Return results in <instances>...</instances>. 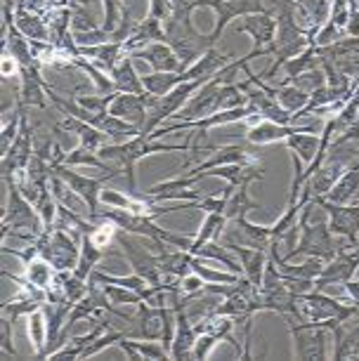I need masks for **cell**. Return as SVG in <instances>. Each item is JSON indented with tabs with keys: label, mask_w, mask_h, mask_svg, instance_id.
Returning a JSON list of instances; mask_svg holds the SVG:
<instances>
[{
	"label": "cell",
	"mask_w": 359,
	"mask_h": 361,
	"mask_svg": "<svg viewBox=\"0 0 359 361\" xmlns=\"http://www.w3.org/2000/svg\"><path fill=\"white\" fill-rule=\"evenodd\" d=\"M300 238H298V246L288 250L286 255H281L284 260H293L300 255H315L322 260H331L343 246H338V236L331 234L329 229V215L317 199L308 201L300 210Z\"/></svg>",
	"instance_id": "1"
},
{
	"label": "cell",
	"mask_w": 359,
	"mask_h": 361,
	"mask_svg": "<svg viewBox=\"0 0 359 361\" xmlns=\"http://www.w3.org/2000/svg\"><path fill=\"white\" fill-rule=\"evenodd\" d=\"M185 149H192V142H182V145H164V142H157L147 135H138L133 140H126V142H116V145H109V147H102L97 149L99 159L104 161H114L116 166L123 170L126 180H128V194L138 192V185H135V166L147 159L152 154H175V152H185Z\"/></svg>",
	"instance_id": "2"
},
{
	"label": "cell",
	"mask_w": 359,
	"mask_h": 361,
	"mask_svg": "<svg viewBox=\"0 0 359 361\" xmlns=\"http://www.w3.org/2000/svg\"><path fill=\"white\" fill-rule=\"evenodd\" d=\"M8 187V206L3 213V236H17L26 243H33L40 231L45 229L36 206L19 192L15 177H3Z\"/></svg>",
	"instance_id": "3"
},
{
	"label": "cell",
	"mask_w": 359,
	"mask_h": 361,
	"mask_svg": "<svg viewBox=\"0 0 359 361\" xmlns=\"http://www.w3.org/2000/svg\"><path fill=\"white\" fill-rule=\"evenodd\" d=\"M352 317H359L357 305H343L336 298L324 295L322 290H310L305 295H296V319H291V322L324 324L334 329V326L345 324Z\"/></svg>",
	"instance_id": "4"
},
{
	"label": "cell",
	"mask_w": 359,
	"mask_h": 361,
	"mask_svg": "<svg viewBox=\"0 0 359 361\" xmlns=\"http://www.w3.org/2000/svg\"><path fill=\"white\" fill-rule=\"evenodd\" d=\"M38 255L45 257L57 271H73L78 264L80 255V236L71 234L62 227H50L43 229L38 234V238L33 241Z\"/></svg>",
	"instance_id": "5"
},
{
	"label": "cell",
	"mask_w": 359,
	"mask_h": 361,
	"mask_svg": "<svg viewBox=\"0 0 359 361\" xmlns=\"http://www.w3.org/2000/svg\"><path fill=\"white\" fill-rule=\"evenodd\" d=\"M286 326L293 338V359H331L329 347H334V336L329 326L308 322H286Z\"/></svg>",
	"instance_id": "6"
},
{
	"label": "cell",
	"mask_w": 359,
	"mask_h": 361,
	"mask_svg": "<svg viewBox=\"0 0 359 361\" xmlns=\"http://www.w3.org/2000/svg\"><path fill=\"white\" fill-rule=\"evenodd\" d=\"M52 173H57L62 180L69 185L73 192H76L80 199L85 201V206H87V210H90V220H97L99 217V203H102V185H104L107 180H114V177H118L123 170H107L104 175L102 177H87V175H80V173H76V170H71V166H64V163H59V166H55L52 168Z\"/></svg>",
	"instance_id": "7"
},
{
	"label": "cell",
	"mask_w": 359,
	"mask_h": 361,
	"mask_svg": "<svg viewBox=\"0 0 359 361\" xmlns=\"http://www.w3.org/2000/svg\"><path fill=\"white\" fill-rule=\"evenodd\" d=\"M357 267H359V250L355 246H343L331 260H327V264H324L322 274L317 276V281H315V290H322L334 283L350 281V279H355Z\"/></svg>",
	"instance_id": "8"
},
{
	"label": "cell",
	"mask_w": 359,
	"mask_h": 361,
	"mask_svg": "<svg viewBox=\"0 0 359 361\" xmlns=\"http://www.w3.org/2000/svg\"><path fill=\"white\" fill-rule=\"evenodd\" d=\"M317 203H320V206L327 210L331 234L338 236V238H345L350 246H357V236H359V203H355V206H338V203L327 201L324 196H320Z\"/></svg>",
	"instance_id": "9"
},
{
	"label": "cell",
	"mask_w": 359,
	"mask_h": 361,
	"mask_svg": "<svg viewBox=\"0 0 359 361\" xmlns=\"http://www.w3.org/2000/svg\"><path fill=\"white\" fill-rule=\"evenodd\" d=\"M203 8H213L218 12V24H215V29L211 33L215 43H218V38L229 26V22H234L236 17L265 15L262 0H203Z\"/></svg>",
	"instance_id": "10"
},
{
	"label": "cell",
	"mask_w": 359,
	"mask_h": 361,
	"mask_svg": "<svg viewBox=\"0 0 359 361\" xmlns=\"http://www.w3.org/2000/svg\"><path fill=\"white\" fill-rule=\"evenodd\" d=\"M33 154H36V130L29 126V118L24 114L19 137L10 147V152L3 154V177H15L17 173H22L33 159Z\"/></svg>",
	"instance_id": "11"
},
{
	"label": "cell",
	"mask_w": 359,
	"mask_h": 361,
	"mask_svg": "<svg viewBox=\"0 0 359 361\" xmlns=\"http://www.w3.org/2000/svg\"><path fill=\"white\" fill-rule=\"evenodd\" d=\"M99 215L107 217V220H111L121 231H128V234L157 238V241H161V236H164V227H159V224L154 222L157 217L138 215V213H130V210H123V208H107V210L102 208Z\"/></svg>",
	"instance_id": "12"
},
{
	"label": "cell",
	"mask_w": 359,
	"mask_h": 361,
	"mask_svg": "<svg viewBox=\"0 0 359 361\" xmlns=\"http://www.w3.org/2000/svg\"><path fill=\"white\" fill-rule=\"evenodd\" d=\"M239 33H248L253 38V50H250L246 57L248 62L260 54H269L272 52V43L276 36V19L269 15H248L243 22L239 24Z\"/></svg>",
	"instance_id": "13"
},
{
	"label": "cell",
	"mask_w": 359,
	"mask_h": 361,
	"mask_svg": "<svg viewBox=\"0 0 359 361\" xmlns=\"http://www.w3.org/2000/svg\"><path fill=\"white\" fill-rule=\"evenodd\" d=\"M171 295H173L175 317H178V324H175V336H173V345H171V357L178 359V361H185V359H192L194 343H196V336H199V333H196L192 319H189V314H187V307L178 300L180 290L171 293Z\"/></svg>",
	"instance_id": "14"
},
{
	"label": "cell",
	"mask_w": 359,
	"mask_h": 361,
	"mask_svg": "<svg viewBox=\"0 0 359 361\" xmlns=\"http://www.w3.org/2000/svg\"><path fill=\"white\" fill-rule=\"evenodd\" d=\"M109 114L118 116V118L128 121V123L138 126L140 130H145L149 121V92L145 94H133V92H116L114 97Z\"/></svg>",
	"instance_id": "15"
},
{
	"label": "cell",
	"mask_w": 359,
	"mask_h": 361,
	"mask_svg": "<svg viewBox=\"0 0 359 361\" xmlns=\"http://www.w3.org/2000/svg\"><path fill=\"white\" fill-rule=\"evenodd\" d=\"M19 80H22V87L17 92V102H22L24 106H38V109H47V85L43 76H40V64H31V66H19Z\"/></svg>",
	"instance_id": "16"
},
{
	"label": "cell",
	"mask_w": 359,
	"mask_h": 361,
	"mask_svg": "<svg viewBox=\"0 0 359 361\" xmlns=\"http://www.w3.org/2000/svg\"><path fill=\"white\" fill-rule=\"evenodd\" d=\"M196 182H201L203 177H222L227 185L239 187V185H253L255 180L265 177V170L258 161L253 163H232V166H220L213 170H203V173H192Z\"/></svg>",
	"instance_id": "17"
},
{
	"label": "cell",
	"mask_w": 359,
	"mask_h": 361,
	"mask_svg": "<svg viewBox=\"0 0 359 361\" xmlns=\"http://www.w3.org/2000/svg\"><path fill=\"white\" fill-rule=\"evenodd\" d=\"M133 59H142V62H147L154 71H171V73L185 71L178 52L168 43H164V40H157V43H149L145 47H140V50H135Z\"/></svg>",
	"instance_id": "18"
},
{
	"label": "cell",
	"mask_w": 359,
	"mask_h": 361,
	"mask_svg": "<svg viewBox=\"0 0 359 361\" xmlns=\"http://www.w3.org/2000/svg\"><path fill=\"white\" fill-rule=\"evenodd\" d=\"M164 336V319L157 305H149L142 300L138 305V314L133 317V324L128 329V338H145V340H161Z\"/></svg>",
	"instance_id": "19"
},
{
	"label": "cell",
	"mask_w": 359,
	"mask_h": 361,
	"mask_svg": "<svg viewBox=\"0 0 359 361\" xmlns=\"http://www.w3.org/2000/svg\"><path fill=\"white\" fill-rule=\"evenodd\" d=\"M310 128H317V123L308 126V128H298V126L274 123V121H258L255 126L248 128L246 140L250 142V145H274V142H284L286 137H291L293 133L310 130Z\"/></svg>",
	"instance_id": "20"
},
{
	"label": "cell",
	"mask_w": 359,
	"mask_h": 361,
	"mask_svg": "<svg viewBox=\"0 0 359 361\" xmlns=\"http://www.w3.org/2000/svg\"><path fill=\"white\" fill-rule=\"evenodd\" d=\"M324 199L338 203V206H355V203H359V161L345 170L341 180L329 189V194Z\"/></svg>",
	"instance_id": "21"
},
{
	"label": "cell",
	"mask_w": 359,
	"mask_h": 361,
	"mask_svg": "<svg viewBox=\"0 0 359 361\" xmlns=\"http://www.w3.org/2000/svg\"><path fill=\"white\" fill-rule=\"evenodd\" d=\"M227 248L232 250L236 257H239L243 276H246L250 283H255L260 288L262 274H265V264H267V250L250 248V246H239V243H232V246H227Z\"/></svg>",
	"instance_id": "22"
},
{
	"label": "cell",
	"mask_w": 359,
	"mask_h": 361,
	"mask_svg": "<svg viewBox=\"0 0 359 361\" xmlns=\"http://www.w3.org/2000/svg\"><path fill=\"white\" fill-rule=\"evenodd\" d=\"M118 347L128 354V359H138V361H166V359H171V352L166 350L161 340L121 338Z\"/></svg>",
	"instance_id": "23"
},
{
	"label": "cell",
	"mask_w": 359,
	"mask_h": 361,
	"mask_svg": "<svg viewBox=\"0 0 359 361\" xmlns=\"http://www.w3.org/2000/svg\"><path fill=\"white\" fill-rule=\"evenodd\" d=\"M284 145H286L288 152L296 154L305 166H310V163L317 159V154H320L322 135H317V128H310V130L293 133L291 137L284 140Z\"/></svg>",
	"instance_id": "24"
},
{
	"label": "cell",
	"mask_w": 359,
	"mask_h": 361,
	"mask_svg": "<svg viewBox=\"0 0 359 361\" xmlns=\"http://www.w3.org/2000/svg\"><path fill=\"white\" fill-rule=\"evenodd\" d=\"M111 80H114V90L116 92H133V94H145V83H142V76L135 71L133 66V57H126L123 62H118L111 69Z\"/></svg>",
	"instance_id": "25"
},
{
	"label": "cell",
	"mask_w": 359,
	"mask_h": 361,
	"mask_svg": "<svg viewBox=\"0 0 359 361\" xmlns=\"http://www.w3.org/2000/svg\"><path fill=\"white\" fill-rule=\"evenodd\" d=\"M24 264H26V267H24V279L47 295V290H50L52 286L57 283V269L52 267V264L47 262L45 257H40V255L31 257V260L24 262Z\"/></svg>",
	"instance_id": "26"
},
{
	"label": "cell",
	"mask_w": 359,
	"mask_h": 361,
	"mask_svg": "<svg viewBox=\"0 0 359 361\" xmlns=\"http://www.w3.org/2000/svg\"><path fill=\"white\" fill-rule=\"evenodd\" d=\"M255 159L250 156L248 152H243L241 147H215L213 149V156H208L206 161L199 163L192 173H203V170H213V168H220V166H232V163H253Z\"/></svg>",
	"instance_id": "27"
},
{
	"label": "cell",
	"mask_w": 359,
	"mask_h": 361,
	"mask_svg": "<svg viewBox=\"0 0 359 361\" xmlns=\"http://www.w3.org/2000/svg\"><path fill=\"white\" fill-rule=\"evenodd\" d=\"M15 26L29 38L31 43H50V29H47L45 17L33 15V12L17 10L15 12Z\"/></svg>",
	"instance_id": "28"
},
{
	"label": "cell",
	"mask_w": 359,
	"mask_h": 361,
	"mask_svg": "<svg viewBox=\"0 0 359 361\" xmlns=\"http://www.w3.org/2000/svg\"><path fill=\"white\" fill-rule=\"evenodd\" d=\"M320 54H317V47L315 45H310L308 50H303L300 54H296V57H291L284 62V78L281 83H293L296 78H300L305 76L308 71H317V66H320Z\"/></svg>",
	"instance_id": "29"
},
{
	"label": "cell",
	"mask_w": 359,
	"mask_h": 361,
	"mask_svg": "<svg viewBox=\"0 0 359 361\" xmlns=\"http://www.w3.org/2000/svg\"><path fill=\"white\" fill-rule=\"evenodd\" d=\"M104 257V248H99L97 243L92 241L90 236L83 234L80 236V255H78V264L76 269H73V274L78 279H83V281H90V274L97 267V262Z\"/></svg>",
	"instance_id": "30"
},
{
	"label": "cell",
	"mask_w": 359,
	"mask_h": 361,
	"mask_svg": "<svg viewBox=\"0 0 359 361\" xmlns=\"http://www.w3.org/2000/svg\"><path fill=\"white\" fill-rule=\"evenodd\" d=\"M225 227H227V217L222 213H206V217H203L201 227H199V231H196V236L192 241V255H196V250H199L203 243L220 241Z\"/></svg>",
	"instance_id": "31"
},
{
	"label": "cell",
	"mask_w": 359,
	"mask_h": 361,
	"mask_svg": "<svg viewBox=\"0 0 359 361\" xmlns=\"http://www.w3.org/2000/svg\"><path fill=\"white\" fill-rule=\"evenodd\" d=\"M248 187L250 185H239L232 189V194H229V199H227V208H225L227 220H241V217H248L250 210L260 208L258 201L250 199Z\"/></svg>",
	"instance_id": "32"
},
{
	"label": "cell",
	"mask_w": 359,
	"mask_h": 361,
	"mask_svg": "<svg viewBox=\"0 0 359 361\" xmlns=\"http://www.w3.org/2000/svg\"><path fill=\"white\" fill-rule=\"evenodd\" d=\"M142 83H145V90L154 97H164L182 83V73H171V71H152L147 76H142Z\"/></svg>",
	"instance_id": "33"
},
{
	"label": "cell",
	"mask_w": 359,
	"mask_h": 361,
	"mask_svg": "<svg viewBox=\"0 0 359 361\" xmlns=\"http://www.w3.org/2000/svg\"><path fill=\"white\" fill-rule=\"evenodd\" d=\"M29 340H31V347H33V357L36 359H45V347H47V324H45V314H43V307L31 312L29 317Z\"/></svg>",
	"instance_id": "34"
},
{
	"label": "cell",
	"mask_w": 359,
	"mask_h": 361,
	"mask_svg": "<svg viewBox=\"0 0 359 361\" xmlns=\"http://www.w3.org/2000/svg\"><path fill=\"white\" fill-rule=\"evenodd\" d=\"M192 271H196L206 283H236L241 279V274H234L229 269H215L211 264H206V260L199 255H192Z\"/></svg>",
	"instance_id": "35"
},
{
	"label": "cell",
	"mask_w": 359,
	"mask_h": 361,
	"mask_svg": "<svg viewBox=\"0 0 359 361\" xmlns=\"http://www.w3.org/2000/svg\"><path fill=\"white\" fill-rule=\"evenodd\" d=\"M336 361H355L359 359V326L350 331H343V338L334 343V357Z\"/></svg>",
	"instance_id": "36"
},
{
	"label": "cell",
	"mask_w": 359,
	"mask_h": 361,
	"mask_svg": "<svg viewBox=\"0 0 359 361\" xmlns=\"http://www.w3.org/2000/svg\"><path fill=\"white\" fill-rule=\"evenodd\" d=\"M64 166H90V168H99V170H114L104 163V159H99L97 152L87 149L83 145H78L76 149H71L64 159Z\"/></svg>",
	"instance_id": "37"
},
{
	"label": "cell",
	"mask_w": 359,
	"mask_h": 361,
	"mask_svg": "<svg viewBox=\"0 0 359 361\" xmlns=\"http://www.w3.org/2000/svg\"><path fill=\"white\" fill-rule=\"evenodd\" d=\"M102 290H104L109 302L116 305V307H121V305H135V307H138L142 302L140 293H135L133 288H126V286H118V283H102Z\"/></svg>",
	"instance_id": "38"
},
{
	"label": "cell",
	"mask_w": 359,
	"mask_h": 361,
	"mask_svg": "<svg viewBox=\"0 0 359 361\" xmlns=\"http://www.w3.org/2000/svg\"><path fill=\"white\" fill-rule=\"evenodd\" d=\"M114 97H116V92H107V94H80V97H76V102L83 109H87V111L92 114H109V106Z\"/></svg>",
	"instance_id": "39"
},
{
	"label": "cell",
	"mask_w": 359,
	"mask_h": 361,
	"mask_svg": "<svg viewBox=\"0 0 359 361\" xmlns=\"http://www.w3.org/2000/svg\"><path fill=\"white\" fill-rule=\"evenodd\" d=\"M147 17H154V19H161V22H168L173 17V5L171 0H149V12Z\"/></svg>",
	"instance_id": "40"
},
{
	"label": "cell",
	"mask_w": 359,
	"mask_h": 361,
	"mask_svg": "<svg viewBox=\"0 0 359 361\" xmlns=\"http://www.w3.org/2000/svg\"><path fill=\"white\" fill-rule=\"evenodd\" d=\"M203 286H206V281H203L196 271H189V274L182 276V281H180V288L185 295H196V293L203 290Z\"/></svg>",
	"instance_id": "41"
},
{
	"label": "cell",
	"mask_w": 359,
	"mask_h": 361,
	"mask_svg": "<svg viewBox=\"0 0 359 361\" xmlns=\"http://www.w3.org/2000/svg\"><path fill=\"white\" fill-rule=\"evenodd\" d=\"M343 286H345V293L350 295V302L359 307V279H350V281H345Z\"/></svg>",
	"instance_id": "42"
},
{
	"label": "cell",
	"mask_w": 359,
	"mask_h": 361,
	"mask_svg": "<svg viewBox=\"0 0 359 361\" xmlns=\"http://www.w3.org/2000/svg\"><path fill=\"white\" fill-rule=\"evenodd\" d=\"M64 3L69 5V8H71L73 12H80V10H85V8H83V3H85V0H64Z\"/></svg>",
	"instance_id": "43"
},
{
	"label": "cell",
	"mask_w": 359,
	"mask_h": 361,
	"mask_svg": "<svg viewBox=\"0 0 359 361\" xmlns=\"http://www.w3.org/2000/svg\"><path fill=\"white\" fill-rule=\"evenodd\" d=\"M355 248H357V250H359V236H357V246H355Z\"/></svg>",
	"instance_id": "44"
}]
</instances>
